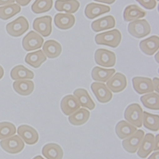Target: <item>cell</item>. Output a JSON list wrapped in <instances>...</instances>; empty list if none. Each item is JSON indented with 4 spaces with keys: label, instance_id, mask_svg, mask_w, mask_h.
<instances>
[{
    "label": "cell",
    "instance_id": "1",
    "mask_svg": "<svg viewBox=\"0 0 159 159\" xmlns=\"http://www.w3.org/2000/svg\"><path fill=\"white\" fill-rule=\"evenodd\" d=\"M122 41V34L118 29H113L98 34L95 37V41L98 45H106L111 48L118 47Z\"/></svg>",
    "mask_w": 159,
    "mask_h": 159
},
{
    "label": "cell",
    "instance_id": "2",
    "mask_svg": "<svg viewBox=\"0 0 159 159\" xmlns=\"http://www.w3.org/2000/svg\"><path fill=\"white\" fill-rule=\"evenodd\" d=\"M124 118L136 128H141L142 125L143 110L138 103L131 104L125 110Z\"/></svg>",
    "mask_w": 159,
    "mask_h": 159
},
{
    "label": "cell",
    "instance_id": "3",
    "mask_svg": "<svg viewBox=\"0 0 159 159\" xmlns=\"http://www.w3.org/2000/svg\"><path fill=\"white\" fill-rule=\"evenodd\" d=\"M151 30V26L146 19L136 20L128 25V31L130 34L138 39L150 34Z\"/></svg>",
    "mask_w": 159,
    "mask_h": 159
},
{
    "label": "cell",
    "instance_id": "4",
    "mask_svg": "<svg viewBox=\"0 0 159 159\" xmlns=\"http://www.w3.org/2000/svg\"><path fill=\"white\" fill-rule=\"evenodd\" d=\"M29 29V24L27 19L21 16L13 21L8 23L6 26L7 32L13 37H19L23 35Z\"/></svg>",
    "mask_w": 159,
    "mask_h": 159
},
{
    "label": "cell",
    "instance_id": "5",
    "mask_svg": "<svg viewBox=\"0 0 159 159\" xmlns=\"http://www.w3.org/2000/svg\"><path fill=\"white\" fill-rule=\"evenodd\" d=\"M2 149L10 154H17L24 148V143L18 135H13L0 141Z\"/></svg>",
    "mask_w": 159,
    "mask_h": 159
},
{
    "label": "cell",
    "instance_id": "6",
    "mask_svg": "<svg viewBox=\"0 0 159 159\" xmlns=\"http://www.w3.org/2000/svg\"><path fill=\"white\" fill-rule=\"evenodd\" d=\"M95 61L98 65L104 67H112L116 64V55L106 49H98L95 53Z\"/></svg>",
    "mask_w": 159,
    "mask_h": 159
},
{
    "label": "cell",
    "instance_id": "7",
    "mask_svg": "<svg viewBox=\"0 0 159 159\" xmlns=\"http://www.w3.org/2000/svg\"><path fill=\"white\" fill-rule=\"evenodd\" d=\"M44 43L43 38L35 31L31 30L22 39V47L26 51L40 49Z\"/></svg>",
    "mask_w": 159,
    "mask_h": 159
},
{
    "label": "cell",
    "instance_id": "8",
    "mask_svg": "<svg viewBox=\"0 0 159 159\" xmlns=\"http://www.w3.org/2000/svg\"><path fill=\"white\" fill-rule=\"evenodd\" d=\"M144 136V131L142 130H137L134 134L122 141L123 148L130 153H136L139 148Z\"/></svg>",
    "mask_w": 159,
    "mask_h": 159
},
{
    "label": "cell",
    "instance_id": "9",
    "mask_svg": "<svg viewBox=\"0 0 159 159\" xmlns=\"http://www.w3.org/2000/svg\"><path fill=\"white\" fill-rule=\"evenodd\" d=\"M52 18L51 16L38 17L33 21V27L38 33L44 37L49 36L52 30Z\"/></svg>",
    "mask_w": 159,
    "mask_h": 159
},
{
    "label": "cell",
    "instance_id": "10",
    "mask_svg": "<svg viewBox=\"0 0 159 159\" xmlns=\"http://www.w3.org/2000/svg\"><path fill=\"white\" fill-rule=\"evenodd\" d=\"M90 87L99 102L106 103L112 99L113 94L106 84L101 83H93Z\"/></svg>",
    "mask_w": 159,
    "mask_h": 159
},
{
    "label": "cell",
    "instance_id": "11",
    "mask_svg": "<svg viewBox=\"0 0 159 159\" xmlns=\"http://www.w3.org/2000/svg\"><path fill=\"white\" fill-rule=\"evenodd\" d=\"M17 133L23 141L29 145L36 144L39 140V135L36 130L28 125H19Z\"/></svg>",
    "mask_w": 159,
    "mask_h": 159
},
{
    "label": "cell",
    "instance_id": "12",
    "mask_svg": "<svg viewBox=\"0 0 159 159\" xmlns=\"http://www.w3.org/2000/svg\"><path fill=\"white\" fill-rule=\"evenodd\" d=\"M134 90L139 94L152 93L154 91L153 81L151 79L144 77H135L132 79Z\"/></svg>",
    "mask_w": 159,
    "mask_h": 159
},
{
    "label": "cell",
    "instance_id": "13",
    "mask_svg": "<svg viewBox=\"0 0 159 159\" xmlns=\"http://www.w3.org/2000/svg\"><path fill=\"white\" fill-rule=\"evenodd\" d=\"M80 103L74 95H67L64 97L60 102L62 112L66 116H71L80 108Z\"/></svg>",
    "mask_w": 159,
    "mask_h": 159
},
{
    "label": "cell",
    "instance_id": "14",
    "mask_svg": "<svg viewBox=\"0 0 159 159\" xmlns=\"http://www.w3.org/2000/svg\"><path fill=\"white\" fill-rule=\"evenodd\" d=\"M106 86L111 91L115 93H120L123 91L127 86V78L123 74L117 72L107 81Z\"/></svg>",
    "mask_w": 159,
    "mask_h": 159
},
{
    "label": "cell",
    "instance_id": "15",
    "mask_svg": "<svg viewBox=\"0 0 159 159\" xmlns=\"http://www.w3.org/2000/svg\"><path fill=\"white\" fill-rule=\"evenodd\" d=\"M155 136L153 134L148 133L143 139L137 151V155L142 158H147L154 150Z\"/></svg>",
    "mask_w": 159,
    "mask_h": 159
},
{
    "label": "cell",
    "instance_id": "16",
    "mask_svg": "<svg viewBox=\"0 0 159 159\" xmlns=\"http://www.w3.org/2000/svg\"><path fill=\"white\" fill-rule=\"evenodd\" d=\"M141 51L147 55L152 56L158 50L159 38L158 36H152L146 39L142 40L139 43Z\"/></svg>",
    "mask_w": 159,
    "mask_h": 159
},
{
    "label": "cell",
    "instance_id": "17",
    "mask_svg": "<svg viewBox=\"0 0 159 159\" xmlns=\"http://www.w3.org/2000/svg\"><path fill=\"white\" fill-rule=\"evenodd\" d=\"M75 16L70 13H57L55 15L54 24L55 26L62 30H68L75 24Z\"/></svg>",
    "mask_w": 159,
    "mask_h": 159
},
{
    "label": "cell",
    "instance_id": "18",
    "mask_svg": "<svg viewBox=\"0 0 159 159\" xmlns=\"http://www.w3.org/2000/svg\"><path fill=\"white\" fill-rule=\"evenodd\" d=\"M111 8L108 6L90 3L85 7V15L89 19H94L101 15L109 12Z\"/></svg>",
    "mask_w": 159,
    "mask_h": 159
},
{
    "label": "cell",
    "instance_id": "19",
    "mask_svg": "<svg viewBox=\"0 0 159 159\" xmlns=\"http://www.w3.org/2000/svg\"><path fill=\"white\" fill-rule=\"evenodd\" d=\"M116 21L112 15H108L99 19L95 20L91 24L92 29L98 33L106 29H113L115 27Z\"/></svg>",
    "mask_w": 159,
    "mask_h": 159
},
{
    "label": "cell",
    "instance_id": "20",
    "mask_svg": "<svg viewBox=\"0 0 159 159\" xmlns=\"http://www.w3.org/2000/svg\"><path fill=\"white\" fill-rule=\"evenodd\" d=\"M147 12L136 5L127 7L123 11V19L126 22L134 21L145 17Z\"/></svg>",
    "mask_w": 159,
    "mask_h": 159
},
{
    "label": "cell",
    "instance_id": "21",
    "mask_svg": "<svg viewBox=\"0 0 159 159\" xmlns=\"http://www.w3.org/2000/svg\"><path fill=\"white\" fill-rule=\"evenodd\" d=\"M13 89L22 96H28L33 92L35 84L31 80H17L13 83Z\"/></svg>",
    "mask_w": 159,
    "mask_h": 159
},
{
    "label": "cell",
    "instance_id": "22",
    "mask_svg": "<svg viewBox=\"0 0 159 159\" xmlns=\"http://www.w3.org/2000/svg\"><path fill=\"white\" fill-rule=\"evenodd\" d=\"M80 7L78 0H57L55 3V8L59 11H65L68 13H76Z\"/></svg>",
    "mask_w": 159,
    "mask_h": 159
},
{
    "label": "cell",
    "instance_id": "23",
    "mask_svg": "<svg viewBox=\"0 0 159 159\" xmlns=\"http://www.w3.org/2000/svg\"><path fill=\"white\" fill-rule=\"evenodd\" d=\"M137 131L136 126L125 120L120 121L116 125L115 132L120 139H125L134 134Z\"/></svg>",
    "mask_w": 159,
    "mask_h": 159
},
{
    "label": "cell",
    "instance_id": "24",
    "mask_svg": "<svg viewBox=\"0 0 159 159\" xmlns=\"http://www.w3.org/2000/svg\"><path fill=\"white\" fill-rule=\"evenodd\" d=\"M73 94L82 107L87 108L90 110H92L95 108V103L86 89L83 88L77 89L74 91Z\"/></svg>",
    "mask_w": 159,
    "mask_h": 159
},
{
    "label": "cell",
    "instance_id": "25",
    "mask_svg": "<svg viewBox=\"0 0 159 159\" xmlns=\"http://www.w3.org/2000/svg\"><path fill=\"white\" fill-rule=\"evenodd\" d=\"M42 154L47 159H62L64 152L59 145L48 143L43 147Z\"/></svg>",
    "mask_w": 159,
    "mask_h": 159
},
{
    "label": "cell",
    "instance_id": "26",
    "mask_svg": "<svg viewBox=\"0 0 159 159\" xmlns=\"http://www.w3.org/2000/svg\"><path fill=\"white\" fill-rule=\"evenodd\" d=\"M43 51L47 57L55 58L61 54L62 46L59 43L55 40H48L43 44Z\"/></svg>",
    "mask_w": 159,
    "mask_h": 159
},
{
    "label": "cell",
    "instance_id": "27",
    "mask_svg": "<svg viewBox=\"0 0 159 159\" xmlns=\"http://www.w3.org/2000/svg\"><path fill=\"white\" fill-rule=\"evenodd\" d=\"M10 76L13 80H24V79H33L35 74L22 65H19L13 67L10 72Z\"/></svg>",
    "mask_w": 159,
    "mask_h": 159
},
{
    "label": "cell",
    "instance_id": "28",
    "mask_svg": "<svg viewBox=\"0 0 159 159\" xmlns=\"http://www.w3.org/2000/svg\"><path fill=\"white\" fill-rule=\"evenodd\" d=\"M115 73V70L114 69H105L99 67H95L92 70L91 75L93 80L95 81L106 83Z\"/></svg>",
    "mask_w": 159,
    "mask_h": 159
},
{
    "label": "cell",
    "instance_id": "29",
    "mask_svg": "<svg viewBox=\"0 0 159 159\" xmlns=\"http://www.w3.org/2000/svg\"><path fill=\"white\" fill-rule=\"evenodd\" d=\"M46 60V57L41 50L35 52L27 53L25 57L26 63L32 67L36 69L40 67Z\"/></svg>",
    "mask_w": 159,
    "mask_h": 159
},
{
    "label": "cell",
    "instance_id": "30",
    "mask_svg": "<svg viewBox=\"0 0 159 159\" xmlns=\"http://www.w3.org/2000/svg\"><path fill=\"white\" fill-rule=\"evenodd\" d=\"M90 113L85 108H80L69 116V122L73 125L79 126L85 124L89 119Z\"/></svg>",
    "mask_w": 159,
    "mask_h": 159
},
{
    "label": "cell",
    "instance_id": "31",
    "mask_svg": "<svg viewBox=\"0 0 159 159\" xmlns=\"http://www.w3.org/2000/svg\"><path fill=\"white\" fill-rule=\"evenodd\" d=\"M141 103L146 108L158 110L159 109V96L158 93H150L146 95H143L140 98Z\"/></svg>",
    "mask_w": 159,
    "mask_h": 159
},
{
    "label": "cell",
    "instance_id": "32",
    "mask_svg": "<svg viewBox=\"0 0 159 159\" xmlns=\"http://www.w3.org/2000/svg\"><path fill=\"white\" fill-rule=\"evenodd\" d=\"M21 8L18 4H10L0 7V19L3 20H8L20 13Z\"/></svg>",
    "mask_w": 159,
    "mask_h": 159
},
{
    "label": "cell",
    "instance_id": "33",
    "mask_svg": "<svg viewBox=\"0 0 159 159\" xmlns=\"http://www.w3.org/2000/svg\"><path fill=\"white\" fill-rule=\"evenodd\" d=\"M142 123L145 128L148 130L158 131L159 129V117L158 115L143 112Z\"/></svg>",
    "mask_w": 159,
    "mask_h": 159
},
{
    "label": "cell",
    "instance_id": "34",
    "mask_svg": "<svg viewBox=\"0 0 159 159\" xmlns=\"http://www.w3.org/2000/svg\"><path fill=\"white\" fill-rule=\"evenodd\" d=\"M53 6V0H36L31 5V10L36 14L50 11Z\"/></svg>",
    "mask_w": 159,
    "mask_h": 159
},
{
    "label": "cell",
    "instance_id": "35",
    "mask_svg": "<svg viewBox=\"0 0 159 159\" xmlns=\"http://www.w3.org/2000/svg\"><path fill=\"white\" fill-rule=\"evenodd\" d=\"M16 133L15 125L8 122H0V140L8 138Z\"/></svg>",
    "mask_w": 159,
    "mask_h": 159
},
{
    "label": "cell",
    "instance_id": "36",
    "mask_svg": "<svg viewBox=\"0 0 159 159\" xmlns=\"http://www.w3.org/2000/svg\"><path fill=\"white\" fill-rule=\"evenodd\" d=\"M142 7L148 10H153L157 6V0H136Z\"/></svg>",
    "mask_w": 159,
    "mask_h": 159
},
{
    "label": "cell",
    "instance_id": "37",
    "mask_svg": "<svg viewBox=\"0 0 159 159\" xmlns=\"http://www.w3.org/2000/svg\"><path fill=\"white\" fill-rule=\"evenodd\" d=\"M15 1L17 2L18 5L25 7L28 5L31 2L32 0H15Z\"/></svg>",
    "mask_w": 159,
    "mask_h": 159
},
{
    "label": "cell",
    "instance_id": "38",
    "mask_svg": "<svg viewBox=\"0 0 159 159\" xmlns=\"http://www.w3.org/2000/svg\"><path fill=\"white\" fill-rule=\"evenodd\" d=\"M153 81V88L154 90L158 93V84H159V81H158V77H154L153 79L152 80Z\"/></svg>",
    "mask_w": 159,
    "mask_h": 159
},
{
    "label": "cell",
    "instance_id": "39",
    "mask_svg": "<svg viewBox=\"0 0 159 159\" xmlns=\"http://www.w3.org/2000/svg\"><path fill=\"white\" fill-rule=\"evenodd\" d=\"M15 2V0H0V6L12 4Z\"/></svg>",
    "mask_w": 159,
    "mask_h": 159
},
{
    "label": "cell",
    "instance_id": "40",
    "mask_svg": "<svg viewBox=\"0 0 159 159\" xmlns=\"http://www.w3.org/2000/svg\"><path fill=\"white\" fill-rule=\"evenodd\" d=\"M95 2H101L103 3H106V4H113L115 2L116 0H94Z\"/></svg>",
    "mask_w": 159,
    "mask_h": 159
},
{
    "label": "cell",
    "instance_id": "41",
    "mask_svg": "<svg viewBox=\"0 0 159 159\" xmlns=\"http://www.w3.org/2000/svg\"><path fill=\"white\" fill-rule=\"evenodd\" d=\"M148 159H159V152H156L153 153Z\"/></svg>",
    "mask_w": 159,
    "mask_h": 159
},
{
    "label": "cell",
    "instance_id": "42",
    "mask_svg": "<svg viewBox=\"0 0 159 159\" xmlns=\"http://www.w3.org/2000/svg\"><path fill=\"white\" fill-rule=\"evenodd\" d=\"M153 150L155 151L158 150V135H157L156 139H155V148Z\"/></svg>",
    "mask_w": 159,
    "mask_h": 159
},
{
    "label": "cell",
    "instance_id": "43",
    "mask_svg": "<svg viewBox=\"0 0 159 159\" xmlns=\"http://www.w3.org/2000/svg\"><path fill=\"white\" fill-rule=\"evenodd\" d=\"M4 70L3 67L0 66V79H2L4 75Z\"/></svg>",
    "mask_w": 159,
    "mask_h": 159
},
{
    "label": "cell",
    "instance_id": "44",
    "mask_svg": "<svg viewBox=\"0 0 159 159\" xmlns=\"http://www.w3.org/2000/svg\"><path fill=\"white\" fill-rule=\"evenodd\" d=\"M33 159H45V158H43L41 156H40V155H38V156H36L35 157H34Z\"/></svg>",
    "mask_w": 159,
    "mask_h": 159
},
{
    "label": "cell",
    "instance_id": "45",
    "mask_svg": "<svg viewBox=\"0 0 159 159\" xmlns=\"http://www.w3.org/2000/svg\"><path fill=\"white\" fill-rule=\"evenodd\" d=\"M158 53H157V55H155V59H156V61H157V63H158Z\"/></svg>",
    "mask_w": 159,
    "mask_h": 159
},
{
    "label": "cell",
    "instance_id": "46",
    "mask_svg": "<svg viewBox=\"0 0 159 159\" xmlns=\"http://www.w3.org/2000/svg\"><path fill=\"white\" fill-rule=\"evenodd\" d=\"M157 1H158V0H157Z\"/></svg>",
    "mask_w": 159,
    "mask_h": 159
}]
</instances>
